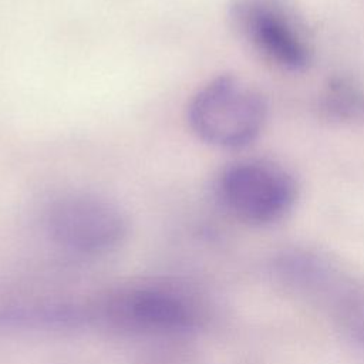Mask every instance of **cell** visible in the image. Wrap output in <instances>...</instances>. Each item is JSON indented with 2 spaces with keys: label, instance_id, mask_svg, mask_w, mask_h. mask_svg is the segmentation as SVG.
<instances>
[{
  "label": "cell",
  "instance_id": "cell-4",
  "mask_svg": "<svg viewBox=\"0 0 364 364\" xmlns=\"http://www.w3.org/2000/svg\"><path fill=\"white\" fill-rule=\"evenodd\" d=\"M44 223L58 246L81 255L111 252L128 232L127 218L115 203L87 192L54 199L46 210Z\"/></svg>",
  "mask_w": 364,
  "mask_h": 364
},
{
  "label": "cell",
  "instance_id": "cell-1",
  "mask_svg": "<svg viewBox=\"0 0 364 364\" xmlns=\"http://www.w3.org/2000/svg\"><path fill=\"white\" fill-rule=\"evenodd\" d=\"M273 267L286 287L317 306L348 341L364 350V284L358 279L306 249L283 252Z\"/></svg>",
  "mask_w": 364,
  "mask_h": 364
},
{
  "label": "cell",
  "instance_id": "cell-6",
  "mask_svg": "<svg viewBox=\"0 0 364 364\" xmlns=\"http://www.w3.org/2000/svg\"><path fill=\"white\" fill-rule=\"evenodd\" d=\"M239 24L250 43L269 60L287 70L310 61V46L293 18L270 0H247L239 6Z\"/></svg>",
  "mask_w": 364,
  "mask_h": 364
},
{
  "label": "cell",
  "instance_id": "cell-7",
  "mask_svg": "<svg viewBox=\"0 0 364 364\" xmlns=\"http://www.w3.org/2000/svg\"><path fill=\"white\" fill-rule=\"evenodd\" d=\"M321 107L336 119H361L364 118V91L347 78H336L326 87Z\"/></svg>",
  "mask_w": 364,
  "mask_h": 364
},
{
  "label": "cell",
  "instance_id": "cell-3",
  "mask_svg": "<svg viewBox=\"0 0 364 364\" xmlns=\"http://www.w3.org/2000/svg\"><path fill=\"white\" fill-rule=\"evenodd\" d=\"M216 192L222 205L237 219L252 225H269L293 208L297 183L280 165L245 159L222 171Z\"/></svg>",
  "mask_w": 364,
  "mask_h": 364
},
{
  "label": "cell",
  "instance_id": "cell-5",
  "mask_svg": "<svg viewBox=\"0 0 364 364\" xmlns=\"http://www.w3.org/2000/svg\"><path fill=\"white\" fill-rule=\"evenodd\" d=\"M101 317L121 331L178 337L198 324L193 304L162 287H132L109 294L100 307Z\"/></svg>",
  "mask_w": 364,
  "mask_h": 364
},
{
  "label": "cell",
  "instance_id": "cell-2",
  "mask_svg": "<svg viewBox=\"0 0 364 364\" xmlns=\"http://www.w3.org/2000/svg\"><path fill=\"white\" fill-rule=\"evenodd\" d=\"M188 121L198 138L219 148L250 144L266 121V104L246 81L222 75L203 85L192 98Z\"/></svg>",
  "mask_w": 364,
  "mask_h": 364
}]
</instances>
